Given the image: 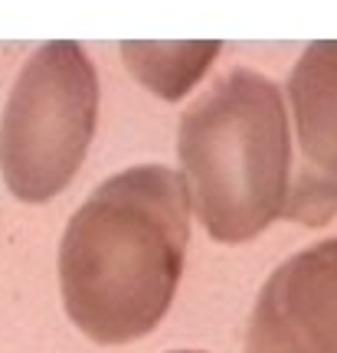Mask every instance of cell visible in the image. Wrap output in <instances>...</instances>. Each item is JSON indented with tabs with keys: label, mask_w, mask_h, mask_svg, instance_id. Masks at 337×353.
Returning a JSON list of instances; mask_svg holds the SVG:
<instances>
[{
	"label": "cell",
	"mask_w": 337,
	"mask_h": 353,
	"mask_svg": "<svg viewBox=\"0 0 337 353\" xmlns=\"http://www.w3.org/2000/svg\"><path fill=\"white\" fill-rule=\"evenodd\" d=\"M190 242V190L171 167L141 164L108 176L59 245L66 314L88 341L115 347L161 324Z\"/></svg>",
	"instance_id": "obj_1"
},
{
	"label": "cell",
	"mask_w": 337,
	"mask_h": 353,
	"mask_svg": "<svg viewBox=\"0 0 337 353\" xmlns=\"http://www.w3.org/2000/svg\"><path fill=\"white\" fill-rule=\"evenodd\" d=\"M177 157L213 242L262 236L285 213L295 164L282 88L256 69L216 79L180 114Z\"/></svg>",
	"instance_id": "obj_2"
},
{
	"label": "cell",
	"mask_w": 337,
	"mask_h": 353,
	"mask_svg": "<svg viewBox=\"0 0 337 353\" xmlns=\"http://www.w3.org/2000/svg\"><path fill=\"white\" fill-rule=\"evenodd\" d=\"M99 118V76L79 43H43L23 63L0 118V174L23 203L69 187Z\"/></svg>",
	"instance_id": "obj_3"
},
{
	"label": "cell",
	"mask_w": 337,
	"mask_h": 353,
	"mask_svg": "<svg viewBox=\"0 0 337 353\" xmlns=\"http://www.w3.org/2000/svg\"><path fill=\"white\" fill-rule=\"evenodd\" d=\"M295 167L282 219L308 229L337 216V39L308 43L288 76Z\"/></svg>",
	"instance_id": "obj_4"
},
{
	"label": "cell",
	"mask_w": 337,
	"mask_h": 353,
	"mask_svg": "<svg viewBox=\"0 0 337 353\" xmlns=\"http://www.w3.org/2000/svg\"><path fill=\"white\" fill-rule=\"evenodd\" d=\"M246 353H337V236L272 272L252 307Z\"/></svg>",
	"instance_id": "obj_5"
},
{
	"label": "cell",
	"mask_w": 337,
	"mask_h": 353,
	"mask_svg": "<svg viewBox=\"0 0 337 353\" xmlns=\"http://www.w3.org/2000/svg\"><path fill=\"white\" fill-rule=\"evenodd\" d=\"M122 56L141 85L167 101H177L213 65L220 56V43H122Z\"/></svg>",
	"instance_id": "obj_6"
},
{
	"label": "cell",
	"mask_w": 337,
	"mask_h": 353,
	"mask_svg": "<svg viewBox=\"0 0 337 353\" xmlns=\"http://www.w3.org/2000/svg\"><path fill=\"white\" fill-rule=\"evenodd\" d=\"M174 353H200V350H174Z\"/></svg>",
	"instance_id": "obj_7"
}]
</instances>
